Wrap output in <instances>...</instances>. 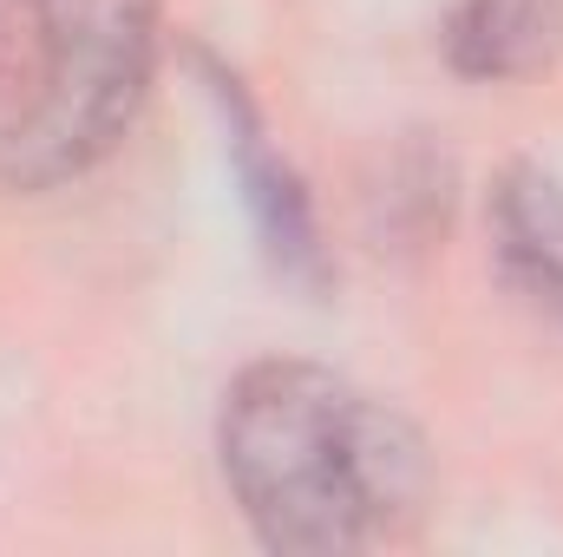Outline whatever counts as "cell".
<instances>
[{
    "label": "cell",
    "mask_w": 563,
    "mask_h": 557,
    "mask_svg": "<svg viewBox=\"0 0 563 557\" xmlns=\"http://www.w3.org/2000/svg\"><path fill=\"white\" fill-rule=\"evenodd\" d=\"M223 479L276 551H354L426 499L420 433L308 361H256L223 394Z\"/></svg>",
    "instance_id": "cell-1"
},
{
    "label": "cell",
    "mask_w": 563,
    "mask_h": 557,
    "mask_svg": "<svg viewBox=\"0 0 563 557\" xmlns=\"http://www.w3.org/2000/svg\"><path fill=\"white\" fill-rule=\"evenodd\" d=\"M157 66L151 0H0V177L92 171L132 132Z\"/></svg>",
    "instance_id": "cell-2"
},
{
    "label": "cell",
    "mask_w": 563,
    "mask_h": 557,
    "mask_svg": "<svg viewBox=\"0 0 563 557\" xmlns=\"http://www.w3.org/2000/svg\"><path fill=\"white\" fill-rule=\"evenodd\" d=\"M492 230L505 276L563 321V184L538 164H511L492 190Z\"/></svg>",
    "instance_id": "cell-3"
},
{
    "label": "cell",
    "mask_w": 563,
    "mask_h": 557,
    "mask_svg": "<svg viewBox=\"0 0 563 557\" xmlns=\"http://www.w3.org/2000/svg\"><path fill=\"white\" fill-rule=\"evenodd\" d=\"M452 66L465 79H525L563 59V0H459Z\"/></svg>",
    "instance_id": "cell-4"
},
{
    "label": "cell",
    "mask_w": 563,
    "mask_h": 557,
    "mask_svg": "<svg viewBox=\"0 0 563 557\" xmlns=\"http://www.w3.org/2000/svg\"><path fill=\"white\" fill-rule=\"evenodd\" d=\"M217 99H223V112H230L236 171H243V184H250V210H256L269 250H276L288 270H314V223H308V197H301V184L276 164V151L263 144L256 119H250V106H243V92H230V79H217Z\"/></svg>",
    "instance_id": "cell-5"
}]
</instances>
